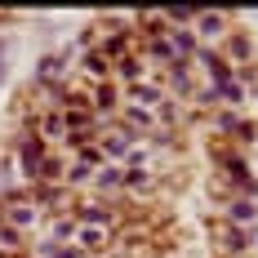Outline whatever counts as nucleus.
<instances>
[{
	"instance_id": "1",
	"label": "nucleus",
	"mask_w": 258,
	"mask_h": 258,
	"mask_svg": "<svg viewBox=\"0 0 258 258\" xmlns=\"http://www.w3.org/2000/svg\"><path fill=\"white\" fill-rule=\"evenodd\" d=\"M0 223H9L18 236H31L36 227H45V209L23 191V196H14V201H5V205H0Z\"/></svg>"
},
{
	"instance_id": "2",
	"label": "nucleus",
	"mask_w": 258,
	"mask_h": 258,
	"mask_svg": "<svg viewBox=\"0 0 258 258\" xmlns=\"http://www.w3.org/2000/svg\"><path fill=\"white\" fill-rule=\"evenodd\" d=\"M209 125H214V134H223L232 147H254L258 143V120H249L245 111H214Z\"/></svg>"
},
{
	"instance_id": "3",
	"label": "nucleus",
	"mask_w": 258,
	"mask_h": 258,
	"mask_svg": "<svg viewBox=\"0 0 258 258\" xmlns=\"http://www.w3.org/2000/svg\"><path fill=\"white\" fill-rule=\"evenodd\" d=\"M209 232H214V249H218V258H249V249H254V232H245V227L214 223Z\"/></svg>"
},
{
	"instance_id": "4",
	"label": "nucleus",
	"mask_w": 258,
	"mask_h": 258,
	"mask_svg": "<svg viewBox=\"0 0 258 258\" xmlns=\"http://www.w3.org/2000/svg\"><path fill=\"white\" fill-rule=\"evenodd\" d=\"M227 31H232V14H196L191 18V36L201 49H218L227 40Z\"/></svg>"
},
{
	"instance_id": "5",
	"label": "nucleus",
	"mask_w": 258,
	"mask_h": 258,
	"mask_svg": "<svg viewBox=\"0 0 258 258\" xmlns=\"http://www.w3.org/2000/svg\"><path fill=\"white\" fill-rule=\"evenodd\" d=\"M209 156H214V169H223V178H249L254 174L249 169V156L240 152V147H232V143H214Z\"/></svg>"
},
{
	"instance_id": "6",
	"label": "nucleus",
	"mask_w": 258,
	"mask_h": 258,
	"mask_svg": "<svg viewBox=\"0 0 258 258\" xmlns=\"http://www.w3.org/2000/svg\"><path fill=\"white\" fill-rule=\"evenodd\" d=\"M72 72H76V62L67 58V53H49V58H40L36 62V89H49V85H62V80H72Z\"/></svg>"
},
{
	"instance_id": "7",
	"label": "nucleus",
	"mask_w": 258,
	"mask_h": 258,
	"mask_svg": "<svg viewBox=\"0 0 258 258\" xmlns=\"http://www.w3.org/2000/svg\"><path fill=\"white\" fill-rule=\"evenodd\" d=\"M218 53L227 58V67H254V40H249V31H240V27H232L227 31V40L218 45Z\"/></svg>"
},
{
	"instance_id": "8",
	"label": "nucleus",
	"mask_w": 258,
	"mask_h": 258,
	"mask_svg": "<svg viewBox=\"0 0 258 258\" xmlns=\"http://www.w3.org/2000/svg\"><path fill=\"white\" fill-rule=\"evenodd\" d=\"M218 223L254 232V223H258V201H245V196H236V201H223V209H218Z\"/></svg>"
},
{
	"instance_id": "9",
	"label": "nucleus",
	"mask_w": 258,
	"mask_h": 258,
	"mask_svg": "<svg viewBox=\"0 0 258 258\" xmlns=\"http://www.w3.org/2000/svg\"><path fill=\"white\" fill-rule=\"evenodd\" d=\"M111 245H116L111 227H85V223H76V249L80 254H111Z\"/></svg>"
},
{
	"instance_id": "10",
	"label": "nucleus",
	"mask_w": 258,
	"mask_h": 258,
	"mask_svg": "<svg viewBox=\"0 0 258 258\" xmlns=\"http://www.w3.org/2000/svg\"><path fill=\"white\" fill-rule=\"evenodd\" d=\"M165 45H169V53L178 58V62H191L196 58V36H191V27H165Z\"/></svg>"
},
{
	"instance_id": "11",
	"label": "nucleus",
	"mask_w": 258,
	"mask_h": 258,
	"mask_svg": "<svg viewBox=\"0 0 258 258\" xmlns=\"http://www.w3.org/2000/svg\"><path fill=\"white\" fill-rule=\"evenodd\" d=\"M94 187L103 191L107 201H120V196H125V169H120V165H98V169H94Z\"/></svg>"
},
{
	"instance_id": "12",
	"label": "nucleus",
	"mask_w": 258,
	"mask_h": 258,
	"mask_svg": "<svg viewBox=\"0 0 258 258\" xmlns=\"http://www.w3.org/2000/svg\"><path fill=\"white\" fill-rule=\"evenodd\" d=\"M160 182L165 178H160L156 169H147V165H143V169H125V196H152Z\"/></svg>"
},
{
	"instance_id": "13",
	"label": "nucleus",
	"mask_w": 258,
	"mask_h": 258,
	"mask_svg": "<svg viewBox=\"0 0 258 258\" xmlns=\"http://www.w3.org/2000/svg\"><path fill=\"white\" fill-rule=\"evenodd\" d=\"M23 191H27V182L18 178V169H14L9 160H0V205L14 201V196H23Z\"/></svg>"
},
{
	"instance_id": "14",
	"label": "nucleus",
	"mask_w": 258,
	"mask_h": 258,
	"mask_svg": "<svg viewBox=\"0 0 258 258\" xmlns=\"http://www.w3.org/2000/svg\"><path fill=\"white\" fill-rule=\"evenodd\" d=\"M89 182H94V169H89V165H80V160H67V165H62V187H67V191L89 187Z\"/></svg>"
},
{
	"instance_id": "15",
	"label": "nucleus",
	"mask_w": 258,
	"mask_h": 258,
	"mask_svg": "<svg viewBox=\"0 0 258 258\" xmlns=\"http://www.w3.org/2000/svg\"><path fill=\"white\" fill-rule=\"evenodd\" d=\"M0 80H5V49H0Z\"/></svg>"
}]
</instances>
